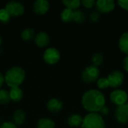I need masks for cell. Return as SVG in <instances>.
I'll list each match as a JSON object with an SVG mask.
<instances>
[{"label": "cell", "instance_id": "obj_1", "mask_svg": "<svg viewBox=\"0 0 128 128\" xmlns=\"http://www.w3.org/2000/svg\"><path fill=\"white\" fill-rule=\"evenodd\" d=\"M81 103L86 111L89 112H99L106 104V98L101 91L89 89L82 94Z\"/></svg>", "mask_w": 128, "mask_h": 128}, {"label": "cell", "instance_id": "obj_2", "mask_svg": "<svg viewBox=\"0 0 128 128\" xmlns=\"http://www.w3.org/2000/svg\"><path fill=\"white\" fill-rule=\"evenodd\" d=\"M4 77V82L10 88L20 87L25 80L26 72L22 68L15 66L8 69Z\"/></svg>", "mask_w": 128, "mask_h": 128}, {"label": "cell", "instance_id": "obj_3", "mask_svg": "<svg viewBox=\"0 0 128 128\" xmlns=\"http://www.w3.org/2000/svg\"><path fill=\"white\" fill-rule=\"evenodd\" d=\"M82 128H106L104 117L98 112H89L84 118Z\"/></svg>", "mask_w": 128, "mask_h": 128}, {"label": "cell", "instance_id": "obj_4", "mask_svg": "<svg viewBox=\"0 0 128 128\" xmlns=\"http://www.w3.org/2000/svg\"><path fill=\"white\" fill-rule=\"evenodd\" d=\"M99 76H100L99 68L92 64L86 67L82 70L81 74L82 81L87 84H90L96 82L99 79Z\"/></svg>", "mask_w": 128, "mask_h": 128}, {"label": "cell", "instance_id": "obj_5", "mask_svg": "<svg viewBox=\"0 0 128 128\" xmlns=\"http://www.w3.org/2000/svg\"><path fill=\"white\" fill-rule=\"evenodd\" d=\"M110 99L113 104L116 105V106H122L124 105L128 102V94L124 90L117 88L110 93Z\"/></svg>", "mask_w": 128, "mask_h": 128}, {"label": "cell", "instance_id": "obj_6", "mask_svg": "<svg viewBox=\"0 0 128 128\" xmlns=\"http://www.w3.org/2000/svg\"><path fill=\"white\" fill-rule=\"evenodd\" d=\"M107 80L110 84V87L112 88H118L120 87L124 80V74L118 70H113L112 71L108 76H107Z\"/></svg>", "mask_w": 128, "mask_h": 128}, {"label": "cell", "instance_id": "obj_7", "mask_svg": "<svg viewBox=\"0 0 128 128\" xmlns=\"http://www.w3.org/2000/svg\"><path fill=\"white\" fill-rule=\"evenodd\" d=\"M116 6L113 0H98L96 1L95 8L100 14H109L112 12Z\"/></svg>", "mask_w": 128, "mask_h": 128}, {"label": "cell", "instance_id": "obj_8", "mask_svg": "<svg viewBox=\"0 0 128 128\" xmlns=\"http://www.w3.org/2000/svg\"><path fill=\"white\" fill-rule=\"evenodd\" d=\"M43 58L46 63L49 64H55L60 60L61 54L56 48L50 47L44 51Z\"/></svg>", "mask_w": 128, "mask_h": 128}, {"label": "cell", "instance_id": "obj_9", "mask_svg": "<svg viewBox=\"0 0 128 128\" xmlns=\"http://www.w3.org/2000/svg\"><path fill=\"white\" fill-rule=\"evenodd\" d=\"M5 9L9 13L10 16H19L24 14V5L19 2H9L5 5Z\"/></svg>", "mask_w": 128, "mask_h": 128}, {"label": "cell", "instance_id": "obj_10", "mask_svg": "<svg viewBox=\"0 0 128 128\" xmlns=\"http://www.w3.org/2000/svg\"><path fill=\"white\" fill-rule=\"evenodd\" d=\"M114 116L118 123L122 124H127L128 122V108L127 106L124 104L116 106L114 111Z\"/></svg>", "mask_w": 128, "mask_h": 128}, {"label": "cell", "instance_id": "obj_11", "mask_svg": "<svg viewBox=\"0 0 128 128\" xmlns=\"http://www.w3.org/2000/svg\"><path fill=\"white\" fill-rule=\"evenodd\" d=\"M50 8V3L46 0H38L34 2L32 9L33 11L39 15L45 14Z\"/></svg>", "mask_w": 128, "mask_h": 128}, {"label": "cell", "instance_id": "obj_12", "mask_svg": "<svg viewBox=\"0 0 128 128\" xmlns=\"http://www.w3.org/2000/svg\"><path fill=\"white\" fill-rule=\"evenodd\" d=\"M34 42L38 47H44L48 45L50 42V37L47 33L44 32H40L36 34Z\"/></svg>", "mask_w": 128, "mask_h": 128}, {"label": "cell", "instance_id": "obj_13", "mask_svg": "<svg viewBox=\"0 0 128 128\" xmlns=\"http://www.w3.org/2000/svg\"><path fill=\"white\" fill-rule=\"evenodd\" d=\"M46 108L51 112H58L63 108V103L57 98H52L47 102Z\"/></svg>", "mask_w": 128, "mask_h": 128}, {"label": "cell", "instance_id": "obj_14", "mask_svg": "<svg viewBox=\"0 0 128 128\" xmlns=\"http://www.w3.org/2000/svg\"><path fill=\"white\" fill-rule=\"evenodd\" d=\"M82 121H83V118L80 115L74 113L68 116V118L67 119V123L70 127L79 128V127L82 126Z\"/></svg>", "mask_w": 128, "mask_h": 128}, {"label": "cell", "instance_id": "obj_15", "mask_svg": "<svg viewBox=\"0 0 128 128\" xmlns=\"http://www.w3.org/2000/svg\"><path fill=\"white\" fill-rule=\"evenodd\" d=\"M118 47L123 53L128 56V32H124L120 36L118 40Z\"/></svg>", "mask_w": 128, "mask_h": 128}, {"label": "cell", "instance_id": "obj_16", "mask_svg": "<svg viewBox=\"0 0 128 128\" xmlns=\"http://www.w3.org/2000/svg\"><path fill=\"white\" fill-rule=\"evenodd\" d=\"M9 94L10 100L14 102H19L23 98V92L20 87L11 88L9 92Z\"/></svg>", "mask_w": 128, "mask_h": 128}, {"label": "cell", "instance_id": "obj_17", "mask_svg": "<svg viewBox=\"0 0 128 128\" xmlns=\"http://www.w3.org/2000/svg\"><path fill=\"white\" fill-rule=\"evenodd\" d=\"M26 112L22 110H17L13 115V121L16 125H21L26 121Z\"/></svg>", "mask_w": 128, "mask_h": 128}, {"label": "cell", "instance_id": "obj_18", "mask_svg": "<svg viewBox=\"0 0 128 128\" xmlns=\"http://www.w3.org/2000/svg\"><path fill=\"white\" fill-rule=\"evenodd\" d=\"M87 19L86 14L80 9H77L76 10H74V17L73 21L78 24H82L86 22Z\"/></svg>", "mask_w": 128, "mask_h": 128}, {"label": "cell", "instance_id": "obj_19", "mask_svg": "<svg viewBox=\"0 0 128 128\" xmlns=\"http://www.w3.org/2000/svg\"><path fill=\"white\" fill-rule=\"evenodd\" d=\"M55 126L56 124L51 118H44L38 122L36 128H55Z\"/></svg>", "mask_w": 128, "mask_h": 128}, {"label": "cell", "instance_id": "obj_20", "mask_svg": "<svg viewBox=\"0 0 128 128\" xmlns=\"http://www.w3.org/2000/svg\"><path fill=\"white\" fill-rule=\"evenodd\" d=\"M61 19L63 22H69L73 21V17H74V10L68 9V8H64L61 14H60Z\"/></svg>", "mask_w": 128, "mask_h": 128}, {"label": "cell", "instance_id": "obj_21", "mask_svg": "<svg viewBox=\"0 0 128 128\" xmlns=\"http://www.w3.org/2000/svg\"><path fill=\"white\" fill-rule=\"evenodd\" d=\"M62 3L66 7V8L70 9L72 10H76L80 6L81 1H80V0H63Z\"/></svg>", "mask_w": 128, "mask_h": 128}, {"label": "cell", "instance_id": "obj_22", "mask_svg": "<svg viewBox=\"0 0 128 128\" xmlns=\"http://www.w3.org/2000/svg\"><path fill=\"white\" fill-rule=\"evenodd\" d=\"M91 62L92 63V65L98 68L104 62V56H103V54L101 52H97L94 53L92 55V56Z\"/></svg>", "mask_w": 128, "mask_h": 128}, {"label": "cell", "instance_id": "obj_23", "mask_svg": "<svg viewBox=\"0 0 128 128\" xmlns=\"http://www.w3.org/2000/svg\"><path fill=\"white\" fill-rule=\"evenodd\" d=\"M34 34H35L34 31L32 28H27L22 30L21 33V38L23 40L28 41V40H31L34 37Z\"/></svg>", "mask_w": 128, "mask_h": 128}, {"label": "cell", "instance_id": "obj_24", "mask_svg": "<svg viewBox=\"0 0 128 128\" xmlns=\"http://www.w3.org/2000/svg\"><path fill=\"white\" fill-rule=\"evenodd\" d=\"M10 101L9 92L4 89H0V104H8Z\"/></svg>", "mask_w": 128, "mask_h": 128}, {"label": "cell", "instance_id": "obj_25", "mask_svg": "<svg viewBox=\"0 0 128 128\" xmlns=\"http://www.w3.org/2000/svg\"><path fill=\"white\" fill-rule=\"evenodd\" d=\"M97 86L99 89L104 90L110 87V84L106 77H100L97 80Z\"/></svg>", "mask_w": 128, "mask_h": 128}, {"label": "cell", "instance_id": "obj_26", "mask_svg": "<svg viewBox=\"0 0 128 128\" xmlns=\"http://www.w3.org/2000/svg\"><path fill=\"white\" fill-rule=\"evenodd\" d=\"M10 15L7 11V10L5 8L0 9V22L6 24L10 21Z\"/></svg>", "mask_w": 128, "mask_h": 128}, {"label": "cell", "instance_id": "obj_27", "mask_svg": "<svg viewBox=\"0 0 128 128\" xmlns=\"http://www.w3.org/2000/svg\"><path fill=\"white\" fill-rule=\"evenodd\" d=\"M100 19V14L96 10L91 11L90 14H88V20L91 22H97Z\"/></svg>", "mask_w": 128, "mask_h": 128}, {"label": "cell", "instance_id": "obj_28", "mask_svg": "<svg viewBox=\"0 0 128 128\" xmlns=\"http://www.w3.org/2000/svg\"><path fill=\"white\" fill-rule=\"evenodd\" d=\"M81 4L87 9H92L95 7L96 1L94 0H82L81 1Z\"/></svg>", "mask_w": 128, "mask_h": 128}, {"label": "cell", "instance_id": "obj_29", "mask_svg": "<svg viewBox=\"0 0 128 128\" xmlns=\"http://www.w3.org/2000/svg\"><path fill=\"white\" fill-rule=\"evenodd\" d=\"M0 128H16V125L13 123V122H4L1 126Z\"/></svg>", "mask_w": 128, "mask_h": 128}, {"label": "cell", "instance_id": "obj_30", "mask_svg": "<svg viewBox=\"0 0 128 128\" xmlns=\"http://www.w3.org/2000/svg\"><path fill=\"white\" fill-rule=\"evenodd\" d=\"M117 3L120 6V8L128 11V1H118Z\"/></svg>", "mask_w": 128, "mask_h": 128}, {"label": "cell", "instance_id": "obj_31", "mask_svg": "<svg viewBox=\"0 0 128 128\" xmlns=\"http://www.w3.org/2000/svg\"><path fill=\"white\" fill-rule=\"evenodd\" d=\"M100 115H101L102 116H108L109 113H110V109H109L108 106H104L100 110Z\"/></svg>", "mask_w": 128, "mask_h": 128}, {"label": "cell", "instance_id": "obj_32", "mask_svg": "<svg viewBox=\"0 0 128 128\" xmlns=\"http://www.w3.org/2000/svg\"><path fill=\"white\" fill-rule=\"evenodd\" d=\"M123 68L125 71L128 72V56H126L123 59Z\"/></svg>", "mask_w": 128, "mask_h": 128}, {"label": "cell", "instance_id": "obj_33", "mask_svg": "<svg viewBox=\"0 0 128 128\" xmlns=\"http://www.w3.org/2000/svg\"><path fill=\"white\" fill-rule=\"evenodd\" d=\"M4 82V77L3 76V75L0 73V88H2V86H3Z\"/></svg>", "mask_w": 128, "mask_h": 128}, {"label": "cell", "instance_id": "obj_34", "mask_svg": "<svg viewBox=\"0 0 128 128\" xmlns=\"http://www.w3.org/2000/svg\"><path fill=\"white\" fill-rule=\"evenodd\" d=\"M2 37H1V35H0V46H1V44H2Z\"/></svg>", "mask_w": 128, "mask_h": 128}, {"label": "cell", "instance_id": "obj_35", "mask_svg": "<svg viewBox=\"0 0 128 128\" xmlns=\"http://www.w3.org/2000/svg\"><path fill=\"white\" fill-rule=\"evenodd\" d=\"M125 105L127 106V107H128V102H127V103L125 104Z\"/></svg>", "mask_w": 128, "mask_h": 128}]
</instances>
